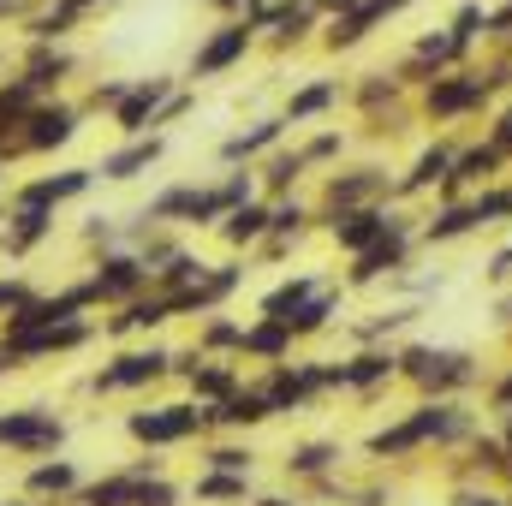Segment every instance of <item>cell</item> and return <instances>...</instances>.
I'll return each instance as SVG.
<instances>
[{"instance_id":"cell-1","label":"cell","mask_w":512,"mask_h":506,"mask_svg":"<svg viewBox=\"0 0 512 506\" xmlns=\"http://www.w3.org/2000/svg\"><path fill=\"white\" fill-rule=\"evenodd\" d=\"M84 102H72V96H42L36 108H30V120L18 126L12 137V149L6 155H54V149H66L78 131H84Z\"/></svg>"},{"instance_id":"cell-2","label":"cell","mask_w":512,"mask_h":506,"mask_svg":"<svg viewBox=\"0 0 512 506\" xmlns=\"http://www.w3.org/2000/svg\"><path fill=\"white\" fill-rule=\"evenodd\" d=\"M489 96H495L489 72L447 66V72H435V78L423 84V114H429L435 126H453V120H465V114H483V108H489Z\"/></svg>"},{"instance_id":"cell-3","label":"cell","mask_w":512,"mask_h":506,"mask_svg":"<svg viewBox=\"0 0 512 506\" xmlns=\"http://www.w3.org/2000/svg\"><path fill=\"white\" fill-rule=\"evenodd\" d=\"M209 429V405L203 399H179V405H149V411H131L126 417V435L137 447H179V441H191V435H203Z\"/></svg>"},{"instance_id":"cell-4","label":"cell","mask_w":512,"mask_h":506,"mask_svg":"<svg viewBox=\"0 0 512 506\" xmlns=\"http://www.w3.org/2000/svg\"><path fill=\"white\" fill-rule=\"evenodd\" d=\"M0 447L24 453V459H48L66 447V417L48 405H12V411H0Z\"/></svg>"},{"instance_id":"cell-5","label":"cell","mask_w":512,"mask_h":506,"mask_svg":"<svg viewBox=\"0 0 512 506\" xmlns=\"http://www.w3.org/2000/svg\"><path fill=\"white\" fill-rule=\"evenodd\" d=\"M102 334V322L90 316H72V322H54V328H24V334H0V346L12 352V364H42V358H66V352H84L90 340Z\"/></svg>"},{"instance_id":"cell-6","label":"cell","mask_w":512,"mask_h":506,"mask_svg":"<svg viewBox=\"0 0 512 506\" xmlns=\"http://www.w3.org/2000/svg\"><path fill=\"white\" fill-rule=\"evenodd\" d=\"M256 30L251 18H227V24H215L209 36H203V48L191 54V66H185V78L191 84H203V78H221V72H233V66H245V54L256 48Z\"/></svg>"},{"instance_id":"cell-7","label":"cell","mask_w":512,"mask_h":506,"mask_svg":"<svg viewBox=\"0 0 512 506\" xmlns=\"http://www.w3.org/2000/svg\"><path fill=\"white\" fill-rule=\"evenodd\" d=\"M155 286V274H149V262L137 251H102L90 262V292H96V304H131L137 292H149Z\"/></svg>"},{"instance_id":"cell-8","label":"cell","mask_w":512,"mask_h":506,"mask_svg":"<svg viewBox=\"0 0 512 506\" xmlns=\"http://www.w3.org/2000/svg\"><path fill=\"white\" fill-rule=\"evenodd\" d=\"M393 197V179H387V167H346V173H328V185H322V203H316V221H328V215H340V209H364V203H387Z\"/></svg>"},{"instance_id":"cell-9","label":"cell","mask_w":512,"mask_h":506,"mask_svg":"<svg viewBox=\"0 0 512 506\" xmlns=\"http://www.w3.org/2000/svg\"><path fill=\"white\" fill-rule=\"evenodd\" d=\"M167 376H173V352L167 346H137V352H120L108 370H96L90 393H137V387H155Z\"/></svg>"},{"instance_id":"cell-10","label":"cell","mask_w":512,"mask_h":506,"mask_svg":"<svg viewBox=\"0 0 512 506\" xmlns=\"http://www.w3.org/2000/svg\"><path fill=\"white\" fill-rule=\"evenodd\" d=\"M399 221H405L399 209H387V203H364V209H340V215H328L322 227H328V239H334L346 256H358V251H370L376 239H387Z\"/></svg>"},{"instance_id":"cell-11","label":"cell","mask_w":512,"mask_h":506,"mask_svg":"<svg viewBox=\"0 0 512 506\" xmlns=\"http://www.w3.org/2000/svg\"><path fill=\"white\" fill-rule=\"evenodd\" d=\"M399 376H411L417 387H465L477 376L471 352H441V346H405L399 352Z\"/></svg>"},{"instance_id":"cell-12","label":"cell","mask_w":512,"mask_h":506,"mask_svg":"<svg viewBox=\"0 0 512 506\" xmlns=\"http://www.w3.org/2000/svg\"><path fill=\"white\" fill-rule=\"evenodd\" d=\"M411 245H417V227H411V215L387 233V239H376L370 251L352 256V274H346V286H376L382 274H399L405 262H411Z\"/></svg>"},{"instance_id":"cell-13","label":"cell","mask_w":512,"mask_h":506,"mask_svg":"<svg viewBox=\"0 0 512 506\" xmlns=\"http://www.w3.org/2000/svg\"><path fill=\"white\" fill-rule=\"evenodd\" d=\"M179 90V78H131L126 102L114 108V131L120 137H143V131H155V114H161V102Z\"/></svg>"},{"instance_id":"cell-14","label":"cell","mask_w":512,"mask_h":506,"mask_svg":"<svg viewBox=\"0 0 512 506\" xmlns=\"http://www.w3.org/2000/svg\"><path fill=\"white\" fill-rule=\"evenodd\" d=\"M114 0H42L30 18H24V36L30 42H66L84 18H96V12H108Z\"/></svg>"},{"instance_id":"cell-15","label":"cell","mask_w":512,"mask_h":506,"mask_svg":"<svg viewBox=\"0 0 512 506\" xmlns=\"http://www.w3.org/2000/svg\"><path fill=\"white\" fill-rule=\"evenodd\" d=\"M48 239H54V209H42V203H6L0 251L12 256V262H24L36 245H48Z\"/></svg>"},{"instance_id":"cell-16","label":"cell","mask_w":512,"mask_h":506,"mask_svg":"<svg viewBox=\"0 0 512 506\" xmlns=\"http://www.w3.org/2000/svg\"><path fill=\"white\" fill-rule=\"evenodd\" d=\"M18 72L30 78V90H36V96H60V90H66V78L78 72V54H72L66 42H30Z\"/></svg>"},{"instance_id":"cell-17","label":"cell","mask_w":512,"mask_h":506,"mask_svg":"<svg viewBox=\"0 0 512 506\" xmlns=\"http://www.w3.org/2000/svg\"><path fill=\"white\" fill-rule=\"evenodd\" d=\"M96 185V167H60V173H42V179H24L6 203H42V209H60L72 197H84Z\"/></svg>"},{"instance_id":"cell-18","label":"cell","mask_w":512,"mask_h":506,"mask_svg":"<svg viewBox=\"0 0 512 506\" xmlns=\"http://www.w3.org/2000/svg\"><path fill=\"white\" fill-rule=\"evenodd\" d=\"M155 471H161V459H137V465H126V471H108V477L84 483L72 501H78V506H131V501H137V483H143V477H155Z\"/></svg>"},{"instance_id":"cell-19","label":"cell","mask_w":512,"mask_h":506,"mask_svg":"<svg viewBox=\"0 0 512 506\" xmlns=\"http://www.w3.org/2000/svg\"><path fill=\"white\" fill-rule=\"evenodd\" d=\"M161 322H173V304H167V292H137L131 304H114V316L102 322V334L108 340H120V334H149V328H161Z\"/></svg>"},{"instance_id":"cell-20","label":"cell","mask_w":512,"mask_h":506,"mask_svg":"<svg viewBox=\"0 0 512 506\" xmlns=\"http://www.w3.org/2000/svg\"><path fill=\"white\" fill-rule=\"evenodd\" d=\"M453 161H459V143H453V137L429 143V149L411 161V173L393 185V197H423V191H441V185H447V173H453Z\"/></svg>"},{"instance_id":"cell-21","label":"cell","mask_w":512,"mask_h":506,"mask_svg":"<svg viewBox=\"0 0 512 506\" xmlns=\"http://www.w3.org/2000/svg\"><path fill=\"white\" fill-rule=\"evenodd\" d=\"M167 155V143H161V131H143V137H126L120 149H108L102 155V179H114V185H126V179H137V173H149L155 161Z\"/></svg>"},{"instance_id":"cell-22","label":"cell","mask_w":512,"mask_h":506,"mask_svg":"<svg viewBox=\"0 0 512 506\" xmlns=\"http://www.w3.org/2000/svg\"><path fill=\"white\" fill-rule=\"evenodd\" d=\"M292 346H298V334H292L286 316H251V322H245V346H239V358L280 364V358H292Z\"/></svg>"},{"instance_id":"cell-23","label":"cell","mask_w":512,"mask_h":506,"mask_svg":"<svg viewBox=\"0 0 512 506\" xmlns=\"http://www.w3.org/2000/svg\"><path fill=\"white\" fill-rule=\"evenodd\" d=\"M78 489H84V477H78L72 459H36V465L24 471V495H30V501H54L60 506V501H72Z\"/></svg>"},{"instance_id":"cell-24","label":"cell","mask_w":512,"mask_h":506,"mask_svg":"<svg viewBox=\"0 0 512 506\" xmlns=\"http://www.w3.org/2000/svg\"><path fill=\"white\" fill-rule=\"evenodd\" d=\"M387 18H393V6H387V0H358L352 12L328 18V36H322V42H328L334 54H346V48H358V42H364L376 24H387Z\"/></svg>"},{"instance_id":"cell-25","label":"cell","mask_w":512,"mask_h":506,"mask_svg":"<svg viewBox=\"0 0 512 506\" xmlns=\"http://www.w3.org/2000/svg\"><path fill=\"white\" fill-rule=\"evenodd\" d=\"M465 233H483V227H477V203H471V197H447V203H435V215L417 227V239H423V245H453V239H465Z\"/></svg>"},{"instance_id":"cell-26","label":"cell","mask_w":512,"mask_h":506,"mask_svg":"<svg viewBox=\"0 0 512 506\" xmlns=\"http://www.w3.org/2000/svg\"><path fill=\"white\" fill-rule=\"evenodd\" d=\"M268 227H274V203H262V197H251V203H239L215 233L227 239V251H256L262 239H268Z\"/></svg>"},{"instance_id":"cell-27","label":"cell","mask_w":512,"mask_h":506,"mask_svg":"<svg viewBox=\"0 0 512 506\" xmlns=\"http://www.w3.org/2000/svg\"><path fill=\"white\" fill-rule=\"evenodd\" d=\"M393 376H399V352H382V346L358 352L352 364H334V387H352V393H370V387H382Z\"/></svg>"},{"instance_id":"cell-28","label":"cell","mask_w":512,"mask_h":506,"mask_svg":"<svg viewBox=\"0 0 512 506\" xmlns=\"http://www.w3.org/2000/svg\"><path fill=\"white\" fill-rule=\"evenodd\" d=\"M280 137H286V114H280V120H256L251 131H233V137L221 143V161H227V167H251L268 149H280Z\"/></svg>"},{"instance_id":"cell-29","label":"cell","mask_w":512,"mask_h":506,"mask_svg":"<svg viewBox=\"0 0 512 506\" xmlns=\"http://www.w3.org/2000/svg\"><path fill=\"white\" fill-rule=\"evenodd\" d=\"M340 102H346V84L340 78H316V84H304V90L286 96V126H310V120L334 114Z\"/></svg>"},{"instance_id":"cell-30","label":"cell","mask_w":512,"mask_h":506,"mask_svg":"<svg viewBox=\"0 0 512 506\" xmlns=\"http://www.w3.org/2000/svg\"><path fill=\"white\" fill-rule=\"evenodd\" d=\"M268 417H274V405H268L262 387H239V393H227L221 405H209V429H215V423H227V429H256V423H268Z\"/></svg>"},{"instance_id":"cell-31","label":"cell","mask_w":512,"mask_h":506,"mask_svg":"<svg viewBox=\"0 0 512 506\" xmlns=\"http://www.w3.org/2000/svg\"><path fill=\"white\" fill-rule=\"evenodd\" d=\"M36 102H42V96L30 90V78H24V72L0 84V155L12 149V137H18V126L30 120V108H36Z\"/></svg>"},{"instance_id":"cell-32","label":"cell","mask_w":512,"mask_h":506,"mask_svg":"<svg viewBox=\"0 0 512 506\" xmlns=\"http://www.w3.org/2000/svg\"><path fill=\"white\" fill-rule=\"evenodd\" d=\"M239 346H245V322H233V316H203V328H197V352L203 358H221V352H233L239 358Z\"/></svg>"},{"instance_id":"cell-33","label":"cell","mask_w":512,"mask_h":506,"mask_svg":"<svg viewBox=\"0 0 512 506\" xmlns=\"http://www.w3.org/2000/svg\"><path fill=\"white\" fill-rule=\"evenodd\" d=\"M304 167H310L304 149H268V155H262V185H268L274 197H286V191L304 179Z\"/></svg>"},{"instance_id":"cell-34","label":"cell","mask_w":512,"mask_h":506,"mask_svg":"<svg viewBox=\"0 0 512 506\" xmlns=\"http://www.w3.org/2000/svg\"><path fill=\"white\" fill-rule=\"evenodd\" d=\"M203 274H209V262H203V256L173 251L161 268H155V292H185V286H197Z\"/></svg>"},{"instance_id":"cell-35","label":"cell","mask_w":512,"mask_h":506,"mask_svg":"<svg viewBox=\"0 0 512 506\" xmlns=\"http://www.w3.org/2000/svg\"><path fill=\"white\" fill-rule=\"evenodd\" d=\"M316 292H322L316 274H292V280H280V286L262 298V316H292V310H298L304 298H316Z\"/></svg>"},{"instance_id":"cell-36","label":"cell","mask_w":512,"mask_h":506,"mask_svg":"<svg viewBox=\"0 0 512 506\" xmlns=\"http://www.w3.org/2000/svg\"><path fill=\"white\" fill-rule=\"evenodd\" d=\"M334 310H340V292H328V286H322V292H316V298H304V304H298V310H292L286 322H292V334L304 340V334H322Z\"/></svg>"},{"instance_id":"cell-37","label":"cell","mask_w":512,"mask_h":506,"mask_svg":"<svg viewBox=\"0 0 512 506\" xmlns=\"http://www.w3.org/2000/svg\"><path fill=\"white\" fill-rule=\"evenodd\" d=\"M310 221H316V209L304 203V197H274V239H304L310 233Z\"/></svg>"},{"instance_id":"cell-38","label":"cell","mask_w":512,"mask_h":506,"mask_svg":"<svg viewBox=\"0 0 512 506\" xmlns=\"http://www.w3.org/2000/svg\"><path fill=\"white\" fill-rule=\"evenodd\" d=\"M251 495V471H209L197 483V501H245Z\"/></svg>"},{"instance_id":"cell-39","label":"cell","mask_w":512,"mask_h":506,"mask_svg":"<svg viewBox=\"0 0 512 506\" xmlns=\"http://www.w3.org/2000/svg\"><path fill=\"white\" fill-rule=\"evenodd\" d=\"M471 203H477V227H501V221H512V185H501V179L483 185Z\"/></svg>"},{"instance_id":"cell-40","label":"cell","mask_w":512,"mask_h":506,"mask_svg":"<svg viewBox=\"0 0 512 506\" xmlns=\"http://www.w3.org/2000/svg\"><path fill=\"white\" fill-rule=\"evenodd\" d=\"M399 84H405L399 72H393V78H387V72H370V84H358L352 96H358V108H370V114H376L382 102H393V96H399Z\"/></svg>"},{"instance_id":"cell-41","label":"cell","mask_w":512,"mask_h":506,"mask_svg":"<svg viewBox=\"0 0 512 506\" xmlns=\"http://www.w3.org/2000/svg\"><path fill=\"white\" fill-rule=\"evenodd\" d=\"M298 477H322L328 465H334V447L328 441H310V447H292V459H286Z\"/></svg>"},{"instance_id":"cell-42","label":"cell","mask_w":512,"mask_h":506,"mask_svg":"<svg viewBox=\"0 0 512 506\" xmlns=\"http://www.w3.org/2000/svg\"><path fill=\"white\" fill-rule=\"evenodd\" d=\"M30 298H36V286H30L24 274H0V322H6L12 310H24Z\"/></svg>"},{"instance_id":"cell-43","label":"cell","mask_w":512,"mask_h":506,"mask_svg":"<svg viewBox=\"0 0 512 506\" xmlns=\"http://www.w3.org/2000/svg\"><path fill=\"white\" fill-rule=\"evenodd\" d=\"M126 90H131V78H108V84H96L90 102H84V114H114V108L126 102Z\"/></svg>"},{"instance_id":"cell-44","label":"cell","mask_w":512,"mask_h":506,"mask_svg":"<svg viewBox=\"0 0 512 506\" xmlns=\"http://www.w3.org/2000/svg\"><path fill=\"white\" fill-rule=\"evenodd\" d=\"M131 506H179V489L155 471V477H143V483H137V501H131Z\"/></svg>"},{"instance_id":"cell-45","label":"cell","mask_w":512,"mask_h":506,"mask_svg":"<svg viewBox=\"0 0 512 506\" xmlns=\"http://www.w3.org/2000/svg\"><path fill=\"white\" fill-rule=\"evenodd\" d=\"M203 465L209 471H251V447H209Z\"/></svg>"},{"instance_id":"cell-46","label":"cell","mask_w":512,"mask_h":506,"mask_svg":"<svg viewBox=\"0 0 512 506\" xmlns=\"http://www.w3.org/2000/svg\"><path fill=\"white\" fill-rule=\"evenodd\" d=\"M340 149H346V137H340V131H316V137H310V143H304V161H310V167H316V161H334V155H340Z\"/></svg>"},{"instance_id":"cell-47","label":"cell","mask_w":512,"mask_h":506,"mask_svg":"<svg viewBox=\"0 0 512 506\" xmlns=\"http://www.w3.org/2000/svg\"><path fill=\"white\" fill-rule=\"evenodd\" d=\"M191 102H197L191 90H173V96L161 102V114H155V131H167V126H173V120H179V114H191Z\"/></svg>"},{"instance_id":"cell-48","label":"cell","mask_w":512,"mask_h":506,"mask_svg":"<svg viewBox=\"0 0 512 506\" xmlns=\"http://www.w3.org/2000/svg\"><path fill=\"white\" fill-rule=\"evenodd\" d=\"M489 143H495V149H501V155L512 161V108H501V114H495V126H489Z\"/></svg>"},{"instance_id":"cell-49","label":"cell","mask_w":512,"mask_h":506,"mask_svg":"<svg viewBox=\"0 0 512 506\" xmlns=\"http://www.w3.org/2000/svg\"><path fill=\"white\" fill-rule=\"evenodd\" d=\"M84 245H102V251H114V227H108V221L96 215V221L84 227Z\"/></svg>"},{"instance_id":"cell-50","label":"cell","mask_w":512,"mask_h":506,"mask_svg":"<svg viewBox=\"0 0 512 506\" xmlns=\"http://www.w3.org/2000/svg\"><path fill=\"white\" fill-rule=\"evenodd\" d=\"M483 274H489V280H512V245L489 256V268H483Z\"/></svg>"},{"instance_id":"cell-51","label":"cell","mask_w":512,"mask_h":506,"mask_svg":"<svg viewBox=\"0 0 512 506\" xmlns=\"http://www.w3.org/2000/svg\"><path fill=\"white\" fill-rule=\"evenodd\" d=\"M310 6H316V12H322V18H340V12H352V6H358V0H310Z\"/></svg>"},{"instance_id":"cell-52","label":"cell","mask_w":512,"mask_h":506,"mask_svg":"<svg viewBox=\"0 0 512 506\" xmlns=\"http://www.w3.org/2000/svg\"><path fill=\"white\" fill-rule=\"evenodd\" d=\"M36 12V0H0V18H30Z\"/></svg>"},{"instance_id":"cell-53","label":"cell","mask_w":512,"mask_h":506,"mask_svg":"<svg viewBox=\"0 0 512 506\" xmlns=\"http://www.w3.org/2000/svg\"><path fill=\"white\" fill-rule=\"evenodd\" d=\"M459 506H501V501H489V495H465Z\"/></svg>"},{"instance_id":"cell-54","label":"cell","mask_w":512,"mask_h":506,"mask_svg":"<svg viewBox=\"0 0 512 506\" xmlns=\"http://www.w3.org/2000/svg\"><path fill=\"white\" fill-rule=\"evenodd\" d=\"M256 506H292V501H280V495H268V501H256Z\"/></svg>"},{"instance_id":"cell-55","label":"cell","mask_w":512,"mask_h":506,"mask_svg":"<svg viewBox=\"0 0 512 506\" xmlns=\"http://www.w3.org/2000/svg\"><path fill=\"white\" fill-rule=\"evenodd\" d=\"M0 506H42V501H30V495H24V501H0Z\"/></svg>"},{"instance_id":"cell-56","label":"cell","mask_w":512,"mask_h":506,"mask_svg":"<svg viewBox=\"0 0 512 506\" xmlns=\"http://www.w3.org/2000/svg\"><path fill=\"white\" fill-rule=\"evenodd\" d=\"M507 399H512V381H507V387H501V405H507Z\"/></svg>"},{"instance_id":"cell-57","label":"cell","mask_w":512,"mask_h":506,"mask_svg":"<svg viewBox=\"0 0 512 506\" xmlns=\"http://www.w3.org/2000/svg\"><path fill=\"white\" fill-rule=\"evenodd\" d=\"M0 173H6V155H0Z\"/></svg>"},{"instance_id":"cell-58","label":"cell","mask_w":512,"mask_h":506,"mask_svg":"<svg viewBox=\"0 0 512 506\" xmlns=\"http://www.w3.org/2000/svg\"><path fill=\"white\" fill-rule=\"evenodd\" d=\"M0 221H6V209H0Z\"/></svg>"},{"instance_id":"cell-59","label":"cell","mask_w":512,"mask_h":506,"mask_svg":"<svg viewBox=\"0 0 512 506\" xmlns=\"http://www.w3.org/2000/svg\"><path fill=\"white\" fill-rule=\"evenodd\" d=\"M0 60H6V54H0Z\"/></svg>"}]
</instances>
